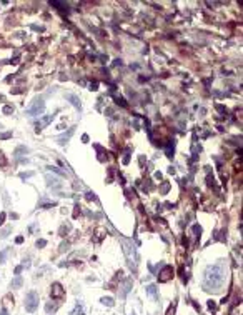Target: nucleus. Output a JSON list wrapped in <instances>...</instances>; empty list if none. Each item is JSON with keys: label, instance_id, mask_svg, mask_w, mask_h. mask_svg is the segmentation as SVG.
I'll use <instances>...</instances> for the list:
<instances>
[{"label": "nucleus", "instance_id": "obj_7", "mask_svg": "<svg viewBox=\"0 0 243 315\" xmlns=\"http://www.w3.org/2000/svg\"><path fill=\"white\" fill-rule=\"evenodd\" d=\"M67 99H68L70 102H72V105H73L75 108H78V110L82 108V102H80V99H78L77 95H73V94H67Z\"/></svg>", "mask_w": 243, "mask_h": 315}, {"label": "nucleus", "instance_id": "obj_31", "mask_svg": "<svg viewBox=\"0 0 243 315\" xmlns=\"http://www.w3.org/2000/svg\"><path fill=\"white\" fill-rule=\"evenodd\" d=\"M132 315H137V314H132Z\"/></svg>", "mask_w": 243, "mask_h": 315}, {"label": "nucleus", "instance_id": "obj_10", "mask_svg": "<svg viewBox=\"0 0 243 315\" xmlns=\"http://www.w3.org/2000/svg\"><path fill=\"white\" fill-rule=\"evenodd\" d=\"M147 294L152 295L155 300H158V292H157V287H155V285H148V287H147Z\"/></svg>", "mask_w": 243, "mask_h": 315}, {"label": "nucleus", "instance_id": "obj_22", "mask_svg": "<svg viewBox=\"0 0 243 315\" xmlns=\"http://www.w3.org/2000/svg\"><path fill=\"white\" fill-rule=\"evenodd\" d=\"M10 230H12V228H5V230H3V232L0 234V237H2V238H5V237H7V234L10 232Z\"/></svg>", "mask_w": 243, "mask_h": 315}, {"label": "nucleus", "instance_id": "obj_14", "mask_svg": "<svg viewBox=\"0 0 243 315\" xmlns=\"http://www.w3.org/2000/svg\"><path fill=\"white\" fill-rule=\"evenodd\" d=\"M50 5H52V7H58V10H63V8H67V5H63V3H62V2H50Z\"/></svg>", "mask_w": 243, "mask_h": 315}, {"label": "nucleus", "instance_id": "obj_28", "mask_svg": "<svg viewBox=\"0 0 243 315\" xmlns=\"http://www.w3.org/2000/svg\"><path fill=\"white\" fill-rule=\"evenodd\" d=\"M15 242H17V243H22V242H23V237H17V238H15Z\"/></svg>", "mask_w": 243, "mask_h": 315}, {"label": "nucleus", "instance_id": "obj_13", "mask_svg": "<svg viewBox=\"0 0 243 315\" xmlns=\"http://www.w3.org/2000/svg\"><path fill=\"white\" fill-rule=\"evenodd\" d=\"M8 255V248H3L2 252H0V263H5V258H7Z\"/></svg>", "mask_w": 243, "mask_h": 315}, {"label": "nucleus", "instance_id": "obj_25", "mask_svg": "<svg viewBox=\"0 0 243 315\" xmlns=\"http://www.w3.org/2000/svg\"><path fill=\"white\" fill-rule=\"evenodd\" d=\"M87 199H88V200H95V194L88 192V194H87Z\"/></svg>", "mask_w": 243, "mask_h": 315}, {"label": "nucleus", "instance_id": "obj_16", "mask_svg": "<svg viewBox=\"0 0 243 315\" xmlns=\"http://www.w3.org/2000/svg\"><path fill=\"white\" fill-rule=\"evenodd\" d=\"M72 315H83V308H82V305H77L75 310L72 312Z\"/></svg>", "mask_w": 243, "mask_h": 315}, {"label": "nucleus", "instance_id": "obj_19", "mask_svg": "<svg viewBox=\"0 0 243 315\" xmlns=\"http://www.w3.org/2000/svg\"><path fill=\"white\" fill-rule=\"evenodd\" d=\"M45 310H47L48 314H50V312H55V310H57V307H55V305H50V303H48L47 307H45Z\"/></svg>", "mask_w": 243, "mask_h": 315}, {"label": "nucleus", "instance_id": "obj_27", "mask_svg": "<svg viewBox=\"0 0 243 315\" xmlns=\"http://www.w3.org/2000/svg\"><path fill=\"white\" fill-rule=\"evenodd\" d=\"M208 307L211 308V310H215V307H216V305H215V302H213V300H210V302H208Z\"/></svg>", "mask_w": 243, "mask_h": 315}, {"label": "nucleus", "instance_id": "obj_20", "mask_svg": "<svg viewBox=\"0 0 243 315\" xmlns=\"http://www.w3.org/2000/svg\"><path fill=\"white\" fill-rule=\"evenodd\" d=\"M54 172H57V174H60V175H67L65 174V170H60V168H57V167H50Z\"/></svg>", "mask_w": 243, "mask_h": 315}, {"label": "nucleus", "instance_id": "obj_11", "mask_svg": "<svg viewBox=\"0 0 243 315\" xmlns=\"http://www.w3.org/2000/svg\"><path fill=\"white\" fill-rule=\"evenodd\" d=\"M10 287H12V288H20L22 287V277H20V275H17L14 280L10 282Z\"/></svg>", "mask_w": 243, "mask_h": 315}, {"label": "nucleus", "instance_id": "obj_3", "mask_svg": "<svg viewBox=\"0 0 243 315\" xmlns=\"http://www.w3.org/2000/svg\"><path fill=\"white\" fill-rule=\"evenodd\" d=\"M38 307V295L35 292H28L25 297V310L27 312H35Z\"/></svg>", "mask_w": 243, "mask_h": 315}, {"label": "nucleus", "instance_id": "obj_1", "mask_svg": "<svg viewBox=\"0 0 243 315\" xmlns=\"http://www.w3.org/2000/svg\"><path fill=\"white\" fill-rule=\"evenodd\" d=\"M223 282H225V268H223V265H220V263L210 265L207 268V272H205V282H203L205 290L218 292L222 288Z\"/></svg>", "mask_w": 243, "mask_h": 315}, {"label": "nucleus", "instance_id": "obj_17", "mask_svg": "<svg viewBox=\"0 0 243 315\" xmlns=\"http://www.w3.org/2000/svg\"><path fill=\"white\" fill-rule=\"evenodd\" d=\"M10 137H12V132H5V134L0 135V139H2V140H7V139H10Z\"/></svg>", "mask_w": 243, "mask_h": 315}, {"label": "nucleus", "instance_id": "obj_21", "mask_svg": "<svg viewBox=\"0 0 243 315\" xmlns=\"http://www.w3.org/2000/svg\"><path fill=\"white\" fill-rule=\"evenodd\" d=\"M47 245V240H37V247H45Z\"/></svg>", "mask_w": 243, "mask_h": 315}, {"label": "nucleus", "instance_id": "obj_24", "mask_svg": "<svg viewBox=\"0 0 243 315\" xmlns=\"http://www.w3.org/2000/svg\"><path fill=\"white\" fill-rule=\"evenodd\" d=\"M90 90H98V83H97V82H95V83H92V85H90Z\"/></svg>", "mask_w": 243, "mask_h": 315}, {"label": "nucleus", "instance_id": "obj_8", "mask_svg": "<svg viewBox=\"0 0 243 315\" xmlns=\"http://www.w3.org/2000/svg\"><path fill=\"white\" fill-rule=\"evenodd\" d=\"M73 128H75V127L68 128V132H67V134H63L62 137H58V143H60V145H65V143H67V142L70 140V137H72V134H73Z\"/></svg>", "mask_w": 243, "mask_h": 315}, {"label": "nucleus", "instance_id": "obj_2", "mask_svg": "<svg viewBox=\"0 0 243 315\" xmlns=\"http://www.w3.org/2000/svg\"><path fill=\"white\" fill-rule=\"evenodd\" d=\"M43 112H45V102H43V99H35V100L32 102V105L25 110V114L30 115V117L42 115Z\"/></svg>", "mask_w": 243, "mask_h": 315}, {"label": "nucleus", "instance_id": "obj_23", "mask_svg": "<svg viewBox=\"0 0 243 315\" xmlns=\"http://www.w3.org/2000/svg\"><path fill=\"white\" fill-rule=\"evenodd\" d=\"M5 163H7L5 157H3V154H0V165H5Z\"/></svg>", "mask_w": 243, "mask_h": 315}, {"label": "nucleus", "instance_id": "obj_6", "mask_svg": "<svg viewBox=\"0 0 243 315\" xmlns=\"http://www.w3.org/2000/svg\"><path fill=\"white\" fill-rule=\"evenodd\" d=\"M54 117H55V115H48V117H45V119H42L40 123H37V125H35V132H42V127H43V125H48L50 122L54 120Z\"/></svg>", "mask_w": 243, "mask_h": 315}, {"label": "nucleus", "instance_id": "obj_26", "mask_svg": "<svg viewBox=\"0 0 243 315\" xmlns=\"http://www.w3.org/2000/svg\"><path fill=\"white\" fill-rule=\"evenodd\" d=\"M3 222H5V214L2 212V214H0V225H3Z\"/></svg>", "mask_w": 243, "mask_h": 315}, {"label": "nucleus", "instance_id": "obj_5", "mask_svg": "<svg viewBox=\"0 0 243 315\" xmlns=\"http://www.w3.org/2000/svg\"><path fill=\"white\" fill-rule=\"evenodd\" d=\"M172 277H173V268L170 267V265H165V267L162 268V272L158 274V282L165 283V282H168Z\"/></svg>", "mask_w": 243, "mask_h": 315}, {"label": "nucleus", "instance_id": "obj_12", "mask_svg": "<svg viewBox=\"0 0 243 315\" xmlns=\"http://www.w3.org/2000/svg\"><path fill=\"white\" fill-rule=\"evenodd\" d=\"M102 303H103V305H107V307H113V298H112V297H103V298H102Z\"/></svg>", "mask_w": 243, "mask_h": 315}, {"label": "nucleus", "instance_id": "obj_18", "mask_svg": "<svg viewBox=\"0 0 243 315\" xmlns=\"http://www.w3.org/2000/svg\"><path fill=\"white\" fill-rule=\"evenodd\" d=\"M32 175H34V172H27V174H20V179H23V180H25V179H30Z\"/></svg>", "mask_w": 243, "mask_h": 315}, {"label": "nucleus", "instance_id": "obj_4", "mask_svg": "<svg viewBox=\"0 0 243 315\" xmlns=\"http://www.w3.org/2000/svg\"><path fill=\"white\" fill-rule=\"evenodd\" d=\"M50 297L55 298V300H62L63 297H65V290L62 288V285L58 282H55L54 285H52V290H50Z\"/></svg>", "mask_w": 243, "mask_h": 315}, {"label": "nucleus", "instance_id": "obj_30", "mask_svg": "<svg viewBox=\"0 0 243 315\" xmlns=\"http://www.w3.org/2000/svg\"><path fill=\"white\" fill-rule=\"evenodd\" d=\"M0 315H8V314H7V310H5V308H2V312H0Z\"/></svg>", "mask_w": 243, "mask_h": 315}, {"label": "nucleus", "instance_id": "obj_29", "mask_svg": "<svg viewBox=\"0 0 243 315\" xmlns=\"http://www.w3.org/2000/svg\"><path fill=\"white\" fill-rule=\"evenodd\" d=\"M20 272H22V267H17V268H15V274H17V275L20 274Z\"/></svg>", "mask_w": 243, "mask_h": 315}, {"label": "nucleus", "instance_id": "obj_9", "mask_svg": "<svg viewBox=\"0 0 243 315\" xmlns=\"http://www.w3.org/2000/svg\"><path fill=\"white\" fill-rule=\"evenodd\" d=\"M45 180H47V185L48 187H60V182L57 177H52V175H45Z\"/></svg>", "mask_w": 243, "mask_h": 315}, {"label": "nucleus", "instance_id": "obj_15", "mask_svg": "<svg viewBox=\"0 0 243 315\" xmlns=\"http://www.w3.org/2000/svg\"><path fill=\"white\" fill-rule=\"evenodd\" d=\"M3 114H5V115H12V114H14V107H12V105H5V107H3Z\"/></svg>", "mask_w": 243, "mask_h": 315}]
</instances>
